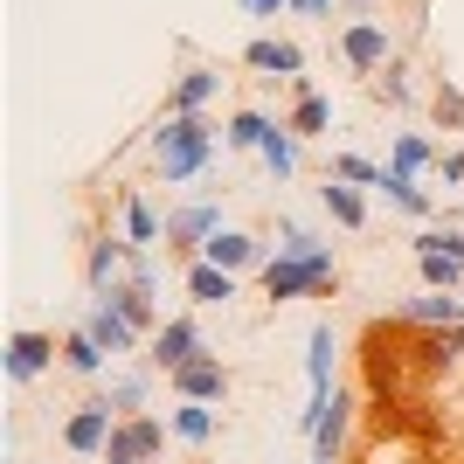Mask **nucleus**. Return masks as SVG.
Returning <instances> with one entry per match:
<instances>
[{"instance_id":"obj_8","label":"nucleus","mask_w":464,"mask_h":464,"mask_svg":"<svg viewBox=\"0 0 464 464\" xmlns=\"http://www.w3.org/2000/svg\"><path fill=\"white\" fill-rule=\"evenodd\" d=\"M215 229H222V201H180V208H167V256L194 264V256L208 250Z\"/></svg>"},{"instance_id":"obj_24","label":"nucleus","mask_w":464,"mask_h":464,"mask_svg":"<svg viewBox=\"0 0 464 464\" xmlns=\"http://www.w3.org/2000/svg\"><path fill=\"white\" fill-rule=\"evenodd\" d=\"M298 146H305V139H298L285 118H277V132L264 139V153H256V160H264V174H271L277 188H291V180H298V167H305V153H298Z\"/></svg>"},{"instance_id":"obj_34","label":"nucleus","mask_w":464,"mask_h":464,"mask_svg":"<svg viewBox=\"0 0 464 464\" xmlns=\"http://www.w3.org/2000/svg\"><path fill=\"white\" fill-rule=\"evenodd\" d=\"M250 21H277V14H291V0H236Z\"/></svg>"},{"instance_id":"obj_31","label":"nucleus","mask_w":464,"mask_h":464,"mask_svg":"<svg viewBox=\"0 0 464 464\" xmlns=\"http://www.w3.org/2000/svg\"><path fill=\"white\" fill-rule=\"evenodd\" d=\"M416 277H423V291H464V264L444 250H423L416 256Z\"/></svg>"},{"instance_id":"obj_29","label":"nucleus","mask_w":464,"mask_h":464,"mask_svg":"<svg viewBox=\"0 0 464 464\" xmlns=\"http://www.w3.org/2000/svg\"><path fill=\"white\" fill-rule=\"evenodd\" d=\"M430 118L444 125V132H464V91H458V77H430Z\"/></svg>"},{"instance_id":"obj_15","label":"nucleus","mask_w":464,"mask_h":464,"mask_svg":"<svg viewBox=\"0 0 464 464\" xmlns=\"http://www.w3.org/2000/svg\"><path fill=\"white\" fill-rule=\"evenodd\" d=\"M333 374H340V326L333 319H312V333H305V382H312V395H333Z\"/></svg>"},{"instance_id":"obj_33","label":"nucleus","mask_w":464,"mask_h":464,"mask_svg":"<svg viewBox=\"0 0 464 464\" xmlns=\"http://www.w3.org/2000/svg\"><path fill=\"white\" fill-rule=\"evenodd\" d=\"M340 0H291V21H333Z\"/></svg>"},{"instance_id":"obj_22","label":"nucleus","mask_w":464,"mask_h":464,"mask_svg":"<svg viewBox=\"0 0 464 464\" xmlns=\"http://www.w3.org/2000/svg\"><path fill=\"white\" fill-rule=\"evenodd\" d=\"M63 374H77V382H104V374H111V353L97 347L83 326H70V333H63Z\"/></svg>"},{"instance_id":"obj_10","label":"nucleus","mask_w":464,"mask_h":464,"mask_svg":"<svg viewBox=\"0 0 464 464\" xmlns=\"http://www.w3.org/2000/svg\"><path fill=\"white\" fill-rule=\"evenodd\" d=\"M208 353V340H201V319L194 312H174L167 326L146 340V368H160V374H180L188 361H201Z\"/></svg>"},{"instance_id":"obj_5","label":"nucleus","mask_w":464,"mask_h":464,"mask_svg":"<svg viewBox=\"0 0 464 464\" xmlns=\"http://www.w3.org/2000/svg\"><path fill=\"white\" fill-rule=\"evenodd\" d=\"M0 368H7V382H14V388L42 382L49 368H63V333H49V326H14V333H7Z\"/></svg>"},{"instance_id":"obj_14","label":"nucleus","mask_w":464,"mask_h":464,"mask_svg":"<svg viewBox=\"0 0 464 464\" xmlns=\"http://www.w3.org/2000/svg\"><path fill=\"white\" fill-rule=\"evenodd\" d=\"M77 326L91 333V340H97L104 353H111V361H125V353H139V347H146V333H139V326H132V319H125L118 305H104V298H97V305L83 312Z\"/></svg>"},{"instance_id":"obj_16","label":"nucleus","mask_w":464,"mask_h":464,"mask_svg":"<svg viewBox=\"0 0 464 464\" xmlns=\"http://www.w3.org/2000/svg\"><path fill=\"white\" fill-rule=\"evenodd\" d=\"M319 208H326L333 229H347V236H361V229L374 222L368 188H353V180H319Z\"/></svg>"},{"instance_id":"obj_23","label":"nucleus","mask_w":464,"mask_h":464,"mask_svg":"<svg viewBox=\"0 0 464 464\" xmlns=\"http://www.w3.org/2000/svg\"><path fill=\"white\" fill-rule=\"evenodd\" d=\"M382 201H388L395 215H409V222H437V194H430L423 180L395 174V167H388V180H382Z\"/></svg>"},{"instance_id":"obj_26","label":"nucleus","mask_w":464,"mask_h":464,"mask_svg":"<svg viewBox=\"0 0 464 464\" xmlns=\"http://www.w3.org/2000/svg\"><path fill=\"white\" fill-rule=\"evenodd\" d=\"M167 423H174V444L201 450L215 430H222V416H215V402H174V409H167Z\"/></svg>"},{"instance_id":"obj_21","label":"nucleus","mask_w":464,"mask_h":464,"mask_svg":"<svg viewBox=\"0 0 464 464\" xmlns=\"http://www.w3.org/2000/svg\"><path fill=\"white\" fill-rule=\"evenodd\" d=\"M153 374H160V368H118V374H104V388H97V395H104L118 416H139V409L153 402Z\"/></svg>"},{"instance_id":"obj_13","label":"nucleus","mask_w":464,"mask_h":464,"mask_svg":"<svg viewBox=\"0 0 464 464\" xmlns=\"http://www.w3.org/2000/svg\"><path fill=\"white\" fill-rule=\"evenodd\" d=\"M243 70H256V77H305V49L291 35H250L243 42Z\"/></svg>"},{"instance_id":"obj_9","label":"nucleus","mask_w":464,"mask_h":464,"mask_svg":"<svg viewBox=\"0 0 464 464\" xmlns=\"http://www.w3.org/2000/svg\"><path fill=\"white\" fill-rule=\"evenodd\" d=\"M111 430H118V409L104 402V395H83V402L63 416V450H70V458H104Z\"/></svg>"},{"instance_id":"obj_25","label":"nucleus","mask_w":464,"mask_h":464,"mask_svg":"<svg viewBox=\"0 0 464 464\" xmlns=\"http://www.w3.org/2000/svg\"><path fill=\"white\" fill-rule=\"evenodd\" d=\"M395 319H402V326H464V298L458 291H423V298H409Z\"/></svg>"},{"instance_id":"obj_32","label":"nucleus","mask_w":464,"mask_h":464,"mask_svg":"<svg viewBox=\"0 0 464 464\" xmlns=\"http://www.w3.org/2000/svg\"><path fill=\"white\" fill-rule=\"evenodd\" d=\"M437 180L464 194V146H444V160H437Z\"/></svg>"},{"instance_id":"obj_20","label":"nucleus","mask_w":464,"mask_h":464,"mask_svg":"<svg viewBox=\"0 0 464 464\" xmlns=\"http://www.w3.org/2000/svg\"><path fill=\"white\" fill-rule=\"evenodd\" d=\"M271 132H277V118L264 111V104H236L229 125H222V146H229V153H264Z\"/></svg>"},{"instance_id":"obj_3","label":"nucleus","mask_w":464,"mask_h":464,"mask_svg":"<svg viewBox=\"0 0 464 464\" xmlns=\"http://www.w3.org/2000/svg\"><path fill=\"white\" fill-rule=\"evenodd\" d=\"M333 56H340V70H347V77L374 83L388 63L402 56V49H395V28H388L382 14H368V21H340V35H333Z\"/></svg>"},{"instance_id":"obj_6","label":"nucleus","mask_w":464,"mask_h":464,"mask_svg":"<svg viewBox=\"0 0 464 464\" xmlns=\"http://www.w3.org/2000/svg\"><path fill=\"white\" fill-rule=\"evenodd\" d=\"M167 437H174V423H167V416H153V409L118 416V430H111V444H104V458H97V464H160Z\"/></svg>"},{"instance_id":"obj_17","label":"nucleus","mask_w":464,"mask_h":464,"mask_svg":"<svg viewBox=\"0 0 464 464\" xmlns=\"http://www.w3.org/2000/svg\"><path fill=\"white\" fill-rule=\"evenodd\" d=\"M285 125L298 139H326L333 132V97H319V83L312 77H291V111H285Z\"/></svg>"},{"instance_id":"obj_11","label":"nucleus","mask_w":464,"mask_h":464,"mask_svg":"<svg viewBox=\"0 0 464 464\" xmlns=\"http://www.w3.org/2000/svg\"><path fill=\"white\" fill-rule=\"evenodd\" d=\"M167 388H174V402H229V388H236V374L222 368V353H201V361H188L180 374H167Z\"/></svg>"},{"instance_id":"obj_2","label":"nucleus","mask_w":464,"mask_h":464,"mask_svg":"<svg viewBox=\"0 0 464 464\" xmlns=\"http://www.w3.org/2000/svg\"><path fill=\"white\" fill-rule=\"evenodd\" d=\"M256 277H264V298H271V305H291V298H340V264H333V250L271 256Z\"/></svg>"},{"instance_id":"obj_35","label":"nucleus","mask_w":464,"mask_h":464,"mask_svg":"<svg viewBox=\"0 0 464 464\" xmlns=\"http://www.w3.org/2000/svg\"><path fill=\"white\" fill-rule=\"evenodd\" d=\"M312 464H319V458H312Z\"/></svg>"},{"instance_id":"obj_18","label":"nucleus","mask_w":464,"mask_h":464,"mask_svg":"<svg viewBox=\"0 0 464 464\" xmlns=\"http://www.w3.org/2000/svg\"><path fill=\"white\" fill-rule=\"evenodd\" d=\"M180 291H188L194 305H229V298H236V271H222V264H208V256H194V264H180Z\"/></svg>"},{"instance_id":"obj_12","label":"nucleus","mask_w":464,"mask_h":464,"mask_svg":"<svg viewBox=\"0 0 464 464\" xmlns=\"http://www.w3.org/2000/svg\"><path fill=\"white\" fill-rule=\"evenodd\" d=\"M118 236H125L132 250H160V243H167V215L139 188H118Z\"/></svg>"},{"instance_id":"obj_7","label":"nucleus","mask_w":464,"mask_h":464,"mask_svg":"<svg viewBox=\"0 0 464 464\" xmlns=\"http://www.w3.org/2000/svg\"><path fill=\"white\" fill-rule=\"evenodd\" d=\"M180 77L167 83V118H188V111H208L215 97H222V83H229V70L222 63H208V56H194L188 42H180Z\"/></svg>"},{"instance_id":"obj_28","label":"nucleus","mask_w":464,"mask_h":464,"mask_svg":"<svg viewBox=\"0 0 464 464\" xmlns=\"http://www.w3.org/2000/svg\"><path fill=\"white\" fill-rule=\"evenodd\" d=\"M319 250H333L319 229H305L298 215H277V243H271V256H319Z\"/></svg>"},{"instance_id":"obj_27","label":"nucleus","mask_w":464,"mask_h":464,"mask_svg":"<svg viewBox=\"0 0 464 464\" xmlns=\"http://www.w3.org/2000/svg\"><path fill=\"white\" fill-rule=\"evenodd\" d=\"M326 180H353V188L382 194L388 167H382V160H368V153H353V146H340V153H326Z\"/></svg>"},{"instance_id":"obj_4","label":"nucleus","mask_w":464,"mask_h":464,"mask_svg":"<svg viewBox=\"0 0 464 464\" xmlns=\"http://www.w3.org/2000/svg\"><path fill=\"white\" fill-rule=\"evenodd\" d=\"M353 416H361V402H353V388H333V395H312V409L298 416V430L312 437V458H319V464H340V450H347V437H353Z\"/></svg>"},{"instance_id":"obj_30","label":"nucleus","mask_w":464,"mask_h":464,"mask_svg":"<svg viewBox=\"0 0 464 464\" xmlns=\"http://www.w3.org/2000/svg\"><path fill=\"white\" fill-rule=\"evenodd\" d=\"M368 97H374V104H388V111H409V97H416V83H409V63L395 56L382 77L368 83Z\"/></svg>"},{"instance_id":"obj_1","label":"nucleus","mask_w":464,"mask_h":464,"mask_svg":"<svg viewBox=\"0 0 464 464\" xmlns=\"http://www.w3.org/2000/svg\"><path fill=\"white\" fill-rule=\"evenodd\" d=\"M215 146H222V125H215L208 111H188V118H167V111H160L153 139H146L153 174L167 180V188H188V180H201V174L215 167Z\"/></svg>"},{"instance_id":"obj_19","label":"nucleus","mask_w":464,"mask_h":464,"mask_svg":"<svg viewBox=\"0 0 464 464\" xmlns=\"http://www.w3.org/2000/svg\"><path fill=\"white\" fill-rule=\"evenodd\" d=\"M437 160H444V146H437L430 132H416V125H409V132H395V146H388V167H395V174H409V180L437 174Z\"/></svg>"}]
</instances>
